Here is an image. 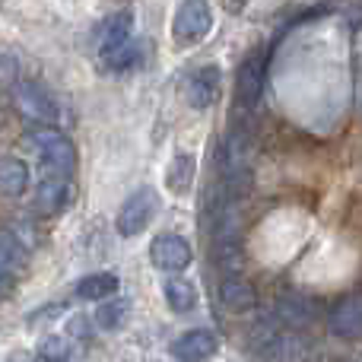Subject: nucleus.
<instances>
[{
	"label": "nucleus",
	"mask_w": 362,
	"mask_h": 362,
	"mask_svg": "<svg viewBox=\"0 0 362 362\" xmlns=\"http://www.w3.org/2000/svg\"><path fill=\"white\" fill-rule=\"evenodd\" d=\"M276 318L283 321L286 327H299V325H308L315 318V305L305 299V296H286L280 302V315Z\"/></svg>",
	"instance_id": "aec40b11"
},
{
	"label": "nucleus",
	"mask_w": 362,
	"mask_h": 362,
	"mask_svg": "<svg viewBox=\"0 0 362 362\" xmlns=\"http://www.w3.org/2000/svg\"><path fill=\"white\" fill-rule=\"evenodd\" d=\"M38 359L42 362H67L70 359V340L61 337V334L45 337L42 346H38Z\"/></svg>",
	"instance_id": "412c9836"
},
{
	"label": "nucleus",
	"mask_w": 362,
	"mask_h": 362,
	"mask_svg": "<svg viewBox=\"0 0 362 362\" xmlns=\"http://www.w3.org/2000/svg\"><path fill=\"white\" fill-rule=\"evenodd\" d=\"M137 57H140V42H137V38H131V42L121 45L118 51H112L108 57H102V64H105V67H112V70H127V67H134V64H137Z\"/></svg>",
	"instance_id": "4be33fe9"
},
{
	"label": "nucleus",
	"mask_w": 362,
	"mask_h": 362,
	"mask_svg": "<svg viewBox=\"0 0 362 362\" xmlns=\"http://www.w3.org/2000/svg\"><path fill=\"white\" fill-rule=\"evenodd\" d=\"M127 318H131V302L121 299V296H112V299H105L99 305V312H95V325L102 327V331H121V327L127 325Z\"/></svg>",
	"instance_id": "f3484780"
},
{
	"label": "nucleus",
	"mask_w": 362,
	"mask_h": 362,
	"mask_svg": "<svg viewBox=\"0 0 362 362\" xmlns=\"http://www.w3.org/2000/svg\"><path fill=\"white\" fill-rule=\"evenodd\" d=\"M29 140H32V150H35L42 178H70L74 175L76 150H74V144H70L67 134L42 127V131H35Z\"/></svg>",
	"instance_id": "f257e3e1"
},
{
	"label": "nucleus",
	"mask_w": 362,
	"mask_h": 362,
	"mask_svg": "<svg viewBox=\"0 0 362 362\" xmlns=\"http://www.w3.org/2000/svg\"><path fill=\"white\" fill-rule=\"evenodd\" d=\"M327 327L340 340H359L362 337V293L344 296L327 315Z\"/></svg>",
	"instance_id": "1a4fd4ad"
},
{
	"label": "nucleus",
	"mask_w": 362,
	"mask_h": 362,
	"mask_svg": "<svg viewBox=\"0 0 362 362\" xmlns=\"http://www.w3.org/2000/svg\"><path fill=\"white\" fill-rule=\"evenodd\" d=\"M219 299H223V305L229 308V312H248V308H255L257 296H255V286H251L245 276L229 274L219 283Z\"/></svg>",
	"instance_id": "f8f14e48"
},
{
	"label": "nucleus",
	"mask_w": 362,
	"mask_h": 362,
	"mask_svg": "<svg viewBox=\"0 0 362 362\" xmlns=\"http://www.w3.org/2000/svg\"><path fill=\"white\" fill-rule=\"evenodd\" d=\"M219 340L213 331H204V327H194V331H185L181 337L172 340L169 353L172 359L178 362H206L210 356H216Z\"/></svg>",
	"instance_id": "6e6552de"
},
{
	"label": "nucleus",
	"mask_w": 362,
	"mask_h": 362,
	"mask_svg": "<svg viewBox=\"0 0 362 362\" xmlns=\"http://www.w3.org/2000/svg\"><path fill=\"white\" fill-rule=\"evenodd\" d=\"M213 29V10L206 0H181L175 19H172V38L187 48V45H197L200 38H206V32Z\"/></svg>",
	"instance_id": "7ed1b4c3"
},
{
	"label": "nucleus",
	"mask_w": 362,
	"mask_h": 362,
	"mask_svg": "<svg viewBox=\"0 0 362 362\" xmlns=\"http://www.w3.org/2000/svg\"><path fill=\"white\" fill-rule=\"evenodd\" d=\"M13 286H16V280H13V274H10V270H4V267H0V302H4L6 296L13 293Z\"/></svg>",
	"instance_id": "5701e85b"
},
{
	"label": "nucleus",
	"mask_w": 362,
	"mask_h": 362,
	"mask_svg": "<svg viewBox=\"0 0 362 362\" xmlns=\"http://www.w3.org/2000/svg\"><path fill=\"white\" fill-rule=\"evenodd\" d=\"M264 51H255V54H248L242 61V67H238V76H235V95L242 105H255L257 99H261V89H264Z\"/></svg>",
	"instance_id": "9d476101"
},
{
	"label": "nucleus",
	"mask_w": 362,
	"mask_h": 362,
	"mask_svg": "<svg viewBox=\"0 0 362 362\" xmlns=\"http://www.w3.org/2000/svg\"><path fill=\"white\" fill-rule=\"evenodd\" d=\"M165 305L178 315L191 312V308L197 305V289H194V283L181 280V276H172V280L165 283Z\"/></svg>",
	"instance_id": "a211bd4d"
},
{
	"label": "nucleus",
	"mask_w": 362,
	"mask_h": 362,
	"mask_svg": "<svg viewBox=\"0 0 362 362\" xmlns=\"http://www.w3.org/2000/svg\"><path fill=\"white\" fill-rule=\"evenodd\" d=\"M219 89H223V74H219L216 64H204L197 67L185 83V99L191 108H210L219 99Z\"/></svg>",
	"instance_id": "423d86ee"
},
{
	"label": "nucleus",
	"mask_w": 362,
	"mask_h": 362,
	"mask_svg": "<svg viewBox=\"0 0 362 362\" xmlns=\"http://www.w3.org/2000/svg\"><path fill=\"white\" fill-rule=\"evenodd\" d=\"M134 38V16L127 10L112 13L99 29V57H108L112 51H118L121 45H127Z\"/></svg>",
	"instance_id": "9b49d317"
},
{
	"label": "nucleus",
	"mask_w": 362,
	"mask_h": 362,
	"mask_svg": "<svg viewBox=\"0 0 362 362\" xmlns=\"http://www.w3.org/2000/svg\"><path fill=\"white\" fill-rule=\"evenodd\" d=\"M150 257L159 270H165V274H178V270H185L187 264L194 261V251H191V242H187V238L172 235L169 232V235L153 238Z\"/></svg>",
	"instance_id": "0eeeda50"
},
{
	"label": "nucleus",
	"mask_w": 362,
	"mask_h": 362,
	"mask_svg": "<svg viewBox=\"0 0 362 362\" xmlns=\"http://www.w3.org/2000/svg\"><path fill=\"white\" fill-rule=\"evenodd\" d=\"M121 280L115 274H89L76 283V296L86 302H105L112 296H118Z\"/></svg>",
	"instance_id": "4468645a"
},
{
	"label": "nucleus",
	"mask_w": 362,
	"mask_h": 362,
	"mask_svg": "<svg viewBox=\"0 0 362 362\" xmlns=\"http://www.w3.org/2000/svg\"><path fill=\"white\" fill-rule=\"evenodd\" d=\"M13 99H16V108L32 121H45V124H54L61 118V105L54 102V95L48 93L38 83H16L13 89Z\"/></svg>",
	"instance_id": "39448f33"
},
{
	"label": "nucleus",
	"mask_w": 362,
	"mask_h": 362,
	"mask_svg": "<svg viewBox=\"0 0 362 362\" xmlns=\"http://www.w3.org/2000/svg\"><path fill=\"white\" fill-rule=\"evenodd\" d=\"M70 197V178H42L38 185V206L48 213H57Z\"/></svg>",
	"instance_id": "6ab92c4d"
},
{
	"label": "nucleus",
	"mask_w": 362,
	"mask_h": 362,
	"mask_svg": "<svg viewBox=\"0 0 362 362\" xmlns=\"http://www.w3.org/2000/svg\"><path fill=\"white\" fill-rule=\"evenodd\" d=\"M159 206H163V204H159V194L153 191V187H140V191H134L131 197L121 204L118 219H115V229H118L124 238L140 235V232H144L146 226L156 219Z\"/></svg>",
	"instance_id": "f03ea898"
},
{
	"label": "nucleus",
	"mask_w": 362,
	"mask_h": 362,
	"mask_svg": "<svg viewBox=\"0 0 362 362\" xmlns=\"http://www.w3.org/2000/svg\"><path fill=\"white\" fill-rule=\"evenodd\" d=\"M25 264H29V248H25V242L16 232L0 229V267L16 276L19 270H25Z\"/></svg>",
	"instance_id": "2eb2a0df"
},
{
	"label": "nucleus",
	"mask_w": 362,
	"mask_h": 362,
	"mask_svg": "<svg viewBox=\"0 0 362 362\" xmlns=\"http://www.w3.org/2000/svg\"><path fill=\"white\" fill-rule=\"evenodd\" d=\"M29 187V169L16 156H0V194L4 197H19Z\"/></svg>",
	"instance_id": "ddd939ff"
},
{
	"label": "nucleus",
	"mask_w": 362,
	"mask_h": 362,
	"mask_svg": "<svg viewBox=\"0 0 362 362\" xmlns=\"http://www.w3.org/2000/svg\"><path fill=\"white\" fill-rule=\"evenodd\" d=\"M245 4H248V0H223V6H226L229 13H242Z\"/></svg>",
	"instance_id": "b1692460"
},
{
	"label": "nucleus",
	"mask_w": 362,
	"mask_h": 362,
	"mask_svg": "<svg viewBox=\"0 0 362 362\" xmlns=\"http://www.w3.org/2000/svg\"><path fill=\"white\" fill-rule=\"evenodd\" d=\"M194 172H197L194 156L178 153V156L169 163V172H165V187H169L172 194H187L191 185H194Z\"/></svg>",
	"instance_id": "dca6fc26"
},
{
	"label": "nucleus",
	"mask_w": 362,
	"mask_h": 362,
	"mask_svg": "<svg viewBox=\"0 0 362 362\" xmlns=\"http://www.w3.org/2000/svg\"><path fill=\"white\" fill-rule=\"evenodd\" d=\"M226 185L235 197H242L251 185V137L245 131H232L226 144Z\"/></svg>",
	"instance_id": "20e7f679"
}]
</instances>
